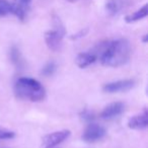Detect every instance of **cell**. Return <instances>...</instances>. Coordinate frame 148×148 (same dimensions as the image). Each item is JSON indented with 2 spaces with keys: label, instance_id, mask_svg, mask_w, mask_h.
<instances>
[{
  "label": "cell",
  "instance_id": "6da1fadb",
  "mask_svg": "<svg viewBox=\"0 0 148 148\" xmlns=\"http://www.w3.org/2000/svg\"><path fill=\"white\" fill-rule=\"evenodd\" d=\"M131 56V46L126 39L108 41L103 53L99 56V61L107 67H120L126 64Z\"/></svg>",
  "mask_w": 148,
  "mask_h": 148
},
{
  "label": "cell",
  "instance_id": "7a4b0ae2",
  "mask_svg": "<svg viewBox=\"0 0 148 148\" xmlns=\"http://www.w3.org/2000/svg\"><path fill=\"white\" fill-rule=\"evenodd\" d=\"M14 93L21 99L41 101L45 99L46 90L41 82L29 77H21L14 84Z\"/></svg>",
  "mask_w": 148,
  "mask_h": 148
},
{
  "label": "cell",
  "instance_id": "3957f363",
  "mask_svg": "<svg viewBox=\"0 0 148 148\" xmlns=\"http://www.w3.org/2000/svg\"><path fill=\"white\" fill-rule=\"evenodd\" d=\"M54 29L45 33V42L48 48L52 51H59L61 49L62 41L65 36V27L62 25L59 17L54 16Z\"/></svg>",
  "mask_w": 148,
  "mask_h": 148
},
{
  "label": "cell",
  "instance_id": "277c9868",
  "mask_svg": "<svg viewBox=\"0 0 148 148\" xmlns=\"http://www.w3.org/2000/svg\"><path fill=\"white\" fill-rule=\"evenodd\" d=\"M106 134H107V131L103 126L91 122V123H88V125L84 129L81 138L86 143H93V142L103 139Z\"/></svg>",
  "mask_w": 148,
  "mask_h": 148
},
{
  "label": "cell",
  "instance_id": "5b68a950",
  "mask_svg": "<svg viewBox=\"0 0 148 148\" xmlns=\"http://www.w3.org/2000/svg\"><path fill=\"white\" fill-rule=\"evenodd\" d=\"M71 132L69 130H59V131L52 132L46 135L42 140L41 148H55L57 145L65 141L70 136Z\"/></svg>",
  "mask_w": 148,
  "mask_h": 148
},
{
  "label": "cell",
  "instance_id": "8992f818",
  "mask_svg": "<svg viewBox=\"0 0 148 148\" xmlns=\"http://www.w3.org/2000/svg\"><path fill=\"white\" fill-rule=\"evenodd\" d=\"M135 85V81L132 79H124V80H118L114 82H109L103 85V90L108 93L115 92H124L133 88Z\"/></svg>",
  "mask_w": 148,
  "mask_h": 148
},
{
  "label": "cell",
  "instance_id": "52a82bcc",
  "mask_svg": "<svg viewBox=\"0 0 148 148\" xmlns=\"http://www.w3.org/2000/svg\"><path fill=\"white\" fill-rule=\"evenodd\" d=\"M32 0H13L11 3V13L23 21L29 12Z\"/></svg>",
  "mask_w": 148,
  "mask_h": 148
},
{
  "label": "cell",
  "instance_id": "ba28073f",
  "mask_svg": "<svg viewBox=\"0 0 148 148\" xmlns=\"http://www.w3.org/2000/svg\"><path fill=\"white\" fill-rule=\"evenodd\" d=\"M128 127L132 130H144L148 127V112L146 109L128 120Z\"/></svg>",
  "mask_w": 148,
  "mask_h": 148
},
{
  "label": "cell",
  "instance_id": "9c48e42d",
  "mask_svg": "<svg viewBox=\"0 0 148 148\" xmlns=\"http://www.w3.org/2000/svg\"><path fill=\"white\" fill-rule=\"evenodd\" d=\"M125 111V105L121 101H116V103H112L108 105L105 109L101 111V118L105 120L114 119V118L118 117L121 115L123 112Z\"/></svg>",
  "mask_w": 148,
  "mask_h": 148
},
{
  "label": "cell",
  "instance_id": "30bf717a",
  "mask_svg": "<svg viewBox=\"0 0 148 148\" xmlns=\"http://www.w3.org/2000/svg\"><path fill=\"white\" fill-rule=\"evenodd\" d=\"M97 60V57L92 51H87V52H82L79 53L75 58V63L79 68L83 69L86 68L88 66H90L91 64H93Z\"/></svg>",
  "mask_w": 148,
  "mask_h": 148
},
{
  "label": "cell",
  "instance_id": "8fae6325",
  "mask_svg": "<svg viewBox=\"0 0 148 148\" xmlns=\"http://www.w3.org/2000/svg\"><path fill=\"white\" fill-rule=\"evenodd\" d=\"M147 14H148V4H145L140 9H138L137 11L132 13V14L127 15V16L125 17V21L128 23H135V21H140V19L146 17Z\"/></svg>",
  "mask_w": 148,
  "mask_h": 148
},
{
  "label": "cell",
  "instance_id": "7c38bea8",
  "mask_svg": "<svg viewBox=\"0 0 148 148\" xmlns=\"http://www.w3.org/2000/svg\"><path fill=\"white\" fill-rule=\"evenodd\" d=\"M9 56H10V60L13 65H14L17 69H23V66H25V62H23L18 48L15 47V46H12L10 49V52H9Z\"/></svg>",
  "mask_w": 148,
  "mask_h": 148
},
{
  "label": "cell",
  "instance_id": "4fadbf2b",
  "mask_svg": "<svg viewBox=\"0 0 148 148\" xmlns=\"http://www.w3.org/2000/svg\"><path fill=\"white\" fill-rule=\"evenodd\" d=\"M123 8V1L122 0H109L106 4L107 12L110 15H116Z\"/></svg>",
  "mask_w": 148,
  "mask_h": 148
},
{
  "label": "cell",
  "instance_id": "5bb4252c",
  "mask_svg": "<svg viewBox=\"0 0 148 148\" xmlns=\"http://www.w3.org/2000/svg\"><path fill=\"white\" fill-rule=\"evenodd\" d=\"M56 68H57V66H56L55 62H49L43 67L41 73L43 74L44 76H51L56 71Z\"/></svg>",
  "mask_w": 148,
  "mask_h": 148
},
{
  "label": "cell",
  "instance_id": "9a60e30c",
  "mask_svg": "<svg viewBox=\"0 0 148 148\" xmlns=\"http://www.w3.org/2000/svg\"><path fill=\"white\" fill-rule=\"evenodd\" d=\"M11 13V3L7 0H0V16Z\"/></svg>",
  "mask_w": 148,
  "mask_h": 148
},
{
  "label": "cell",
  "instance_id": "2e32d148",
  "mask_svg": "<svg viewBox=\"0 0 148 148\" xmlns=\"http://www.w3.org/2000/svg\"><path fill=\"white\" fill-rule=\"evenodd\" d=\"M80 117L82 118V120H84L85 122H87V123H91V122H93L95 119V114L87 109H84L82 112H81Z\"/></svg>",
  "mask_w": 148,
  "mask_h": 148
},
{
  "label": "cell",
  "instance_id": "e0dca14e",
  "mask_svg": "<svg viewBox=\"0 0 148 148\" xmlns=\"http://www.w3.org/2000/svg\"><path fill=\"white\" fill-rule=\"evenodd\" d=\"M14 137H15V133L13 131L0 128V140L12 139V138H14Z\"/></svg>",
  "mask_w": 148,
  "mask_h": 148
},
{
  "label": "cell",
  "instance_id": "ac0fdd59",
  "mask_svg": "<svg viewBox=\"0 0 148 148\" xmlns=\"http://www.w3.org/2000/svg\"><path fill=\"white\" fill-rule=\"evenodd\" d=\"M88 33V29H81V31H79L78 33L74 34V35L70 36V40H78V39H81V38L84 37L86 34Z\"/></svg>",
  "mask_w": 148,
  "mask_h": 148
},
{
  "label": "cell",
  "instance_id": "d6986e66",
  "mask_svg": "<svg viewBox=\"0 0 148 148\" xmlns=\"http://www.w3.org/2000/svg\"><path fill=\"white\" fill-rule=\"evenodd\" d=\"M147 41H148V35H144V37L142 38V42L143 43H147Z\"/></svg>",
  "mask_w": 148,
  "mask_h": 148
},
{
  "label": "cell",
  "instance_id": "ffe728a7",
  "mask_svg": "<svg viewBox=\"0 0 148 148\" xmlns=\"http://www.w3.org/2000/svg\"><path fill=\"white\" fill-rule=\"evenodd\" d=\"M65 1H67V2H70V3H74V2H76L77 0H65Z\"/></svg>",
  "mask_w": 148,
  "mask_h": 148
}]
</instances>
